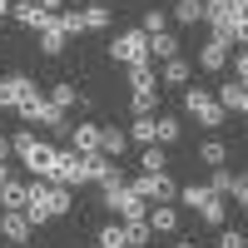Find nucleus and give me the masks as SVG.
I'll return each instance as SVG.
<instances>
[{
  "mask_svg": "<svg viewBox=\"0 0 248 248\" xmlns=\"http://www.w3.org/2000/svg\"><path fill=\"white\" fill-rule=\"evenodd\" d=\"M75 209V199L70 189H60V184H45V179H25V214L30 218V229H40V223H50V218H65Z\"/></svg>",
  "mask_w": 248,
  "mask_h": 248,
  "instance_id": "obj_1",
  "label": "nucleus"
},
{
  "mask_svg": "<svg viewBox=\"0 0 248 248\" xmlns=\"http://www.w3.org/2000/svg\"><path fill=\"white\" fill-rule=\"evenodd\" d=\"M203 25H209V35L223 40V45H243L248 40V15L233 10L229 0H203Z\"/></svg>",
  "mask_w": 248,
  "mask_h": 248,
  "instance_id": "obj_2",
  "label": "nucleus"
},
{
  "mask_svg": "<svg viewBox=\"0 0 248 248\" xmlns=\"http://www.w3.org/2000/svg\"><path fill=\"white\" fill-rule=\"evenodd\" d=\"M10 154H20V164L35 174V179H45L50 184V174H55V159H60V149L50 139H35L30 129L25 134H10Z\"/></svg>",
  "mask_w": 248,
  "mask_h": 248,
  "instance_id": "obj_3",
  "label": "nucleus"
},
{
  "mask_svg": "<svg viewBox=\"0 0 248 248\" xmlns=\"http://www.w3.org/2000/svg\"><path fill=\"white\" fill-rule=\"evenodd\" d=\"M184 109H189V119L199 124V129H223V119H229V114L214 105V90H203V85L184 90Z\"/></svg>",
  "mask_w": 248,
  "mask_h": 248,
  "instance_id": "obj_4",
  "label": "nucleus"
},
{
  "mask_svg": "<svg viewBox=\"0 0 248 248\" xmlns=\"http://www.w3.org/2000/svg\"><path fill=\"white\" fill-rule=\"evenodd\" d=\"M129 189L149 203V209H154V203H174V199H179L174 174H139V179H129Z\"/></svg>",
  "mask_w": 248,
  "mask_h": 248,
  "instance_id": "obj_5",
  "label": "nucleus"
},
{
  "mask_svg": "<svg viewBox=\"0 0 248 248\" xmlns=\"http://www.w3.org/2000/svg\"><path fill=\"white\" fill-rule=\"evenodd\" d=\"M109 60H119V65H149V35H144V30H124V35H114Z\"/></svg>",
  "mask_w": 248,
  "mask_h": 248,
  "instance_id": "obj_6",
  "label": "nucleus"
},
{
  "mask_svg": "<svg viewBox=\"0 0 248 248\" xmlns=\"http://www.w3.org/2000/svg\"><path fill=\"white\" fill-rule=\"evenodd\" d=\"M50 184H60V189H79V184H85V154H75V149H60Z\"/></svg>",
  "mask_w": 248,
  "mask_h": 248,
  "instance_id": "obj_7",
  "label": "nucleus"
},
{
  "mask_svg": "<svg viewBox=\"0 0 248 248\" xmlns=\"http://www.w3.org/2000/svg\"><path fill=\"white\" fill-rule=\"evenodd\" d=\"M35 90H40V85H35L30 75H5V79H0V109H20Z\"/></svg>",
  "mask_w": 248,
  "mask_h": 248,
  "instance_id": "obj_8",
  "label": "nucleus"
},
{
  "mask_svg": "<svg viewBox=\"0 0 248 248\" xmlns=\"http://www.w3.org/2000/svg\"><path fill=\"white\" fill-rule=\"evenodd\" d=\"M0 238H5V243H20V248H30V218L20 214V209H0Z\"/></svg>",
  "mask_w": 248,
  "mask_h": 248,
  "instance_id": "obj_9",
  "label": "nucleus"
},
{
  "mask_svg": "<svg viewBox=\"0 0 248 248\" xmlns=\"http://www.w3.org/2000/svg\"><path fill=\"white\" fill-rule=\"evenodd\" d=\"M214 105H218L223 114H243V109H248V85H238V79H229V85H218Z\"/></svg>",
  "mask_w": 248,
  "mask_h": 248,
  "instance_id": "obj_10",
  "label": "nucleus"
},
{
  "mask_svg": "<svg viewBox=\"0 0 248 248\" xmlns=\"http://www.w3.org/2000/svg\"><path fill=\"white\" fill-rule=\"evenodd\" d=\"M144 223H149V233L169 238V233H179V209H174V203H154V209L144 214Z\"/></svg>",
  "mask_w": 248,
  "mask_h": 248,
  "instance_id": "obj_11",
  "label": "nucleus"
},
{
  "mask_svg": "<svg viewBox=\"0 0 248 248\" xmlns=\"http://www.w3.org/2000/svg\"><path fill=\"white\" fill-rule=\"evenodd\" d=\"M223 65H229V45H223V40H203V45H199V70H209V75H218Z\"/></svg>",
  "mask_w": 248,
  "mask_h": 248,
  "instance_id": "obj_12",
  "label": "nucleus"
},
{
  "mask_svg": "<svg viewBox=\"0 0 248 248\" xmlns=\"http://www.w3.org/2000/svg\"><path fill=\"white\" fill-rule=\"evenodd\" d=\"M109 0H90V5H79V20H85V35H99V30H109Z\"/></svg>",
  "mask_w": 248,
  "mask_h": 248,
  "instance_id": "obj_13",
  "label": "nucleus"
},
{
  "mask_svg": "<svg viewBox=\"0 0 248 248\" xmlns=\"http://www.w3.org/2000/svg\"><path fill=\"white\" fill-rule=\"evenodd\" d=\"M10 15L20 20V25H25V30H45V10H40V0H10Z\"/></svg>",
  "mask_w": 248,
  "mask_h": 248,
  "instance_id": "obj_14",
  "label": "nucleus"
},
{
  "mask_svg": "<svg viewBox=\"0 0 248 248\" xmlns=\"http://www.w3.org/2000/svg\"><path fill=\"white\" fill-rule=\"evenodd\" d=\"M70 149L75 154H99V124H75V129H70Z\"/></svg>",
  "mask_w": 248,
  "mask_h": 248,
  "instance_id": "obj_15",
  "label": "nucleus"
},
{
  "mask_svg": "<svg viewBox=\"0 0 248 248\" xmlns=\"http://www.w3.org/2000/svg\"><path fill=\"white\" fill-rule=\"evenodd\" d=\"M65 45H70V40H65V30L55 25V15H50V20H45V30H40V55L60 60V55H65Z\"/></svg>",
  "mask_w": 248,
  "mask_h": 248,
  "instance_id": "obj_16",
  "label": "nucleus"
},
{
  "mask_svg": "<svg viewBox=\"0 0 248 248\" xmlns=\"http://www.w3.org/2000/svg\"><path fill=\"white\" fill-rule=\"evenodd\" d=\"M179 139H184V124L174 114H154V144L159 149H169V144H179Z\"/></svg>",
  "mask_w": 248,
  "mask_h": 248,
  "instance_id": "obj_17",
  "label": "nucleus"
},
{
  "mask_svg": "<svg viewBox=\"0 0 248 248\" xmlns=\"http://www.w3.org/2000/svg\"><path fill=\"white\" fill-rule=\"evenodd\" d=\"M139 174H169V149L144 144V149H139Z\"/></svg>",
  "mask_w": 248,
  "mask_h": 248,
  "instance_id": "obj_18",
  "label": "nucleus"
},
{
  "mask_svg": "<svg viewBox=\"0 0 248 248\" xmlns=\"http://www.w3.org/2000/svg\"><path fill=\"white\" fill-rule=\"evenodd\" d=\"M124 149H129V139H124V129H114V124L105 129V124H99V154H105V159H119Z\"/></svg>",
  "mask_w": 248,
  "mask_h": 248,
  "instance_id": "obj_19",
  "label": "nucleus"
},
{
  "mask_svg": "<svg viewBox=\"0 0 248 248\" xmlns=\"http://www.w3.org/2000/svg\"><path fill=\"white\" fill-rule=\"evenodd\" d=\"M45 99H50V105H55L60 114H65V109H75V105H79V99H85V94H79V90L70 85V79H60V85H55V90H50Z\"/></svg>",
  "mask_w": 248,
  "mask_h": 248,
  "instance_id": "obj_20",
  "label": "nucleus"
},
{
  "mask_svg": "<svg viewBox=\"0 0 248 248\" xmlns=\"http://www.w3.org/2000/svg\"><path fill=\"white\" fill-rule=\"evenodd\" d=\"M199 159L209 164V169H223V164H229V144H223V139H203L199 144Z\"/></svg>",
  "mask_w": 248,
  "mask_h": 248,
  "instance_id": "obj_21",
  "label": "nucleus"
},
{
  "mask_svg": "<svg viewBox=\"0 0 248 248\" xmlns=\"http://www.w3.org/2000/svg\"><path fill=\"white\" fill-rule=\"evenodd\" d=\"M199 218L209 223V229H223V223H229V203H223L218 194H209V203L199 209Z\"/></svg>",
  "mask_w": 248,
  "mask_h": 248,
  "instance_id": "obj_22",
  "label": "nucleus"
},
{
  "mask_svg": "<svg viewBox=\"0 0 248 248\" xmlns=\"http://www.w3.org/2000/svg\"><path fill=\"white\" fill-rule=\"evenodd\" d=\"M174 25H199L203 20V0H174Z\"/></svg>",
  "mask_w": 248,
  "mask_h": 248,
  "instance_id": "obj_23",
  "label": "nucleus"
},
{
  "mask_svg": "<svg viewBox=\"0 0 248 248\" xmlns=\"http://www.w3.org/2000/svg\"><path fill=\"white\" fill-rule=\"evenodd\" d=\"M179 55V35H149V60H174Z\"/></svg>",
  "mask_w": 248,
  "mask_h": 248,
  "instance_id": "obj_24",
  "label": "nucleus"
},
{
  "mask_svg": "<svg viewBox=\"0 0 248 248\" xmlns=\"http://www.w3.org/2000/svg\"><path fill=\"white\" fill-rule=\"evenodd\" d=\"M159 79H164V85H179V90H184V85H189V60H184V55L164 60V75H159Z\"/></svg>",
  "mask_w": 248,
  "mask_h": 248,
  "instance_id": "obj_25",
  "label": "nucleus"
},
{
  "mask_svg": "<svg viewBox=\"0 0 248 248\" xmlns=\"http://www.w3.org/2000/svg\"><path fill=\"white\" fill-rule=\"evenodd\" d=\"M124 139H129V144H139V149H144V144H154V114H144V119H134L129 129H124Z\"/></svg>",
  "mask_w": 248,
  "mask_h": 248,
  "instance_id": "obj_26",
  "label": "nucleus"
},
{
  "mask_svg": "<svg viewBox=\"0 0 248 248\" xmlns=\"http://www.w3.org/2000/svg\"><path fill=\"white\" fill-rule=\"evenodd\" d=\"M124 70H129V90L139 94V90H159V75L149 70V65H124Z\"/></svg>",
  "mask_w": 248,
  "mask_h": 248,
  "instance_id": "obj_27",
  "label": "nucleus"
},
{
  "mask_svg": "<svg viewBox=\"0 0 248 248\" xmlns=\"http://www.w3.org/2000/svg\"><path fill=\"white\" fill-rule=\"evenodd\" d=\"M0 209H25V179L0 184Z\"/></svg>",
  "mask_w": 248,
  "mask_h": 248,
  "instance_id": "obj_28",
  "label": "nucleus"
},
{
  "mask_svg": "<svg viewBox=\"0 0 248 248\" xmlns=\"http://www.w3.org/2000/svg\"><path fill=\"white\" fill-rule=\"evenodd\" d=\"M129 109H134V119L154 114V109H159V90H139V94H129Z\"/></svg>",
  "mask_w": 248,
  "mask_h": 248,
  "instance_id": "obj_29",
  "label": "nucleus"
},
{
  "mask_svg": "<svg viewBox=\"0 0 248 248\" xmlns=\"http://www.w3.org/2000/svg\"><path fill=\"white\" fill-rule=\"evenodd\" d=\"M55 25L65 30V40H75V35H85V20H79V5H75V10H60V15H55Z\"/></svg>",
  "mask_w": 248,
  "mask_h": 248,
  "instance_id": "obj_30",
  "label": "nucleus"
},
{
  "mask_svg": "<svg viewBox=\"0 0 248 248\" xmlns=\"http://www.w3.org/2000/svg\"><path fill=\"white\" fill-rule=\"evenodd\" d=\"M179 203H189V209H203V203H209V184H184V189H179Z\"/></svg>",
  "mask_w": 248,
  "mask_h": 248,
  "instance_id": "obj_31",
  "label": "nucleus"
},
{
  "mask_svg": "<svg viewBox=\"0 0 248 248\" xmlns=\"http://www.w3.org/2000/svg\"><path fill=\"white\" fill-rule=\"evenodd\" d=\"M124 248H149V223H124Z\"/></svg>",
  "mask_w": 248,
  "mask_h": 248,
  "instance_id": "obj_32",
  "label": "nucleus"
},
{
  "mask_svg": "<svg viewBox=\"0 0 248 248\" xmlns=\"http://www.w3.org/2000/svg\"><path fill=\"white\" fill-rule=\"evenodd\" d=\"M144 35H164V30H169V15H164V10H144V25H139Z\"/></svg>",
  "mask_w": 248,
  "mask_h": 248,
  "instance_id": "obj_33",
  "label": "nucleus"
},
{
  "mask_svg": "<svg viewBox=\"0 0 248 248\" xmlns=\"http://www.w3.org/2000/svg\"><path fill=\"white\" fill-rule=\"evenodd\" d=\"M99 248H124V223H105L99 229Z\"/></svg>",
  "mask_w": 248,
  "mask_h": 248,
  "instance_id": "obj_34",
  "label": "nucleus"
},
{
  "mask_svg": "<svg viewBox=\"0 0 248 248\" xmlns=\"http://www.w3.org/2000/svg\"><path fill=\"white\" fill-rule=\"evenodd\" d=\"M229 189H233V174H229V169H214V179H209V194H218V199H223Z\"/></svg>",
  "mask_w": 248,
  "mask_h": 248,
  "instance_id": "obj_35",
  "label": "nucleus"
},
{
  "mask_svg": "<svg viewBox=\"0 0 248 248\" xmlns=\"http://www.w3.org/2000/svg\"><path fill=\"white\" fill-rule=\"evenodd\" d=\"M229 194H233V203H238V209L248 203V179H243V174H233V189H229Z\"/></svg>",
  "mask_w": 248,
  "mask_h": 248,
  "instance_id": "obj_36",
  "label": "nucleus"
},
{
  "mask_svg": "<svg viewBox=\"0 0 248 248\" xmlns=\"http://www.w3.org/2000/svg\"><path fill=\"white\" fill-rule=\"evenodd\" d=\"M218 248H248V243H243L238 229H223V233H218Z\"/></svg>",
  "mask_w": 248,
  "mask_h": 248,
  "instance_id": "obj_37",
  "label": "nucleus"
},
{
  "mask_svg": "<svg viewBox=\"0 0 248 248\" xmlns=\"http://www.w3.org/2000/svg\"><path fill=\"white\" fill-rule=\"evenodd\" d=\"M233 79H238V85L248 79V55H243V50H233Z\"/></svg>",
  "mask_w": 248,
  "mask_h": 248,
  "instance_id": "obj_38",
  "label": "nucleus"
},
{
  "mask_svg": "<svg viewBox=\"0 0 248 248\" xmlns=\"http://www.w3.org/2000/svg\"><path fill=\"white\" fill-rule=\"evenodd\" d=\"M40 10H45V15H60V10H65V0H40Z\"/></svg>",
  "mask_w": 248,
  "mask_h": 248,
  "instance_id": "obj_39",
  "label": "nucleus"
},
{
  "mask_svg": "<svg viewBox=\"0 0 248 248\" xmlns=\"http://www.w3.org/2000/svg\"><path fill=\"white\" fill-rule=\"evenodd\" d=\"M10 179H15V164L5 159V164H0V184H10Z\"/></svg>",
  "mask_w": 248,
  "mask_h": 248,
  "instance_id": "obj_40",
  "label": "nucleus"
},
{
  "mask_svg": "<svg viewBox=\"0 0 248 248\" xmlns=\"http://www.w3.org/2000/svg\"><path fill=\"white\" fill-rule=\"evenodd\" d=\"M5 159H10V139L0 134V164H5Z\"/></svg>",
  "mask_w": 248,
  "mask_h": 248,
  "instance_id": "obj_41",
  "label": "nucleus"
},
{
  "mask_svg": "<svg viewBox=\"0 0 248 248\" xmlns=\"http://www.w3.org/2000/svg\"><path fill=\"white\" fill-rule=\"evenodd\" d=\"M5 15H10V0H0V20H5Z\"/></svg>",
  "mask_w": 248,
  "mask_h": 248,
  "instance_id": "obj_42",
  "label": "nucleus"
},
{
  "mask_svg": "<svg viewBox=\"0 0 248 248\" xmlns=\"http://www.w3.org/2000/svg\"><path fill=\"white\" fill-rule=\"evenodd\" d=\"M174 248H199V243H174Z\"/></svg>",
  "mask_w": 248,
  "mask_h": 248,
  "instance_id": "obj_43",
  "label": "nucleus"
}]
</instances>
